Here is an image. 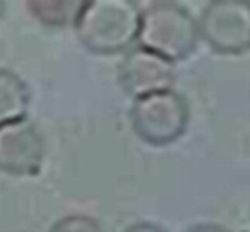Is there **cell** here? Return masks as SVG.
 I'll return each instance as SVG.
<instances>
[{
  "instance_id": "6da1fadb",
  "label": "cell",
  "mask_w": 250,
  "mask_h": 232,
  "mask_svg": "<svg viewBox=\"0 0 250 232\" xmlns=\"http://www.w3.org/2000/svg\"><path fill=\"white\" fill-rule=\"evenodd\" d=\"M141 7L134 0H83L75 35L95 55H123L136 46Z\"/></svg>"
},
{
  "instance_id": "7a4b0ae2",
  "label": "cell",
  "mask_w": 250,
  "mask_h": 232,
  "mask_svg": "<svg viewBox=\"0 0 250 232\" xmlns=\"http://www.w3.org/2000/svg\"><path fill=\"white\" fill-rule=\"evenodd\" d=\"M200 42L198 20L180 2L158 0L141 7V26L136 44L171 64L182 61L195 51Z\"/></svg>"
},
{
  "instance_id": "3957f363",
  "label": "cell",
  "mask_w": 250,
  "mask_h": 232,
  "mask_svg": "<svg viewBox=\"0 0 250 232\" xmlns=\"http://www.w3.org/2000/svg\"><path fill=\"white\" fill-rule=\"evenodd\" d=\"M189 103L173 88L134 99L129 108L132 132L149 147H167L180 140L189 127Z\"/></svg>"
},
{
  "instance_id": "277c9868",
  "label": "cell",
  "mask_w": 250,
  "mask_h": 232,
  "mask_svg": "<svg viewBox=\"0 0 250 232\" xmlns=\"http://www.w3.org/2000/svg\"><path fill=\"white\" fill-rule=\"evenodd\" d=\"M200 39L220 55L250 51V0H213L198 18Z\"/></svg>"
},
{
  "instance_id": "5b68a950",
  "label": "cell",
  "mask_w": 250,
  "mask_h": 232,
  "mask_svg": "<svg viewBox=\"0 0 250 232\" xmlns=\"http://www.w3.org/2000/svg\"><path fill=\"white\" fill-rule=\"evenodd\" d=\"M117 81L132 99L171 90L176 83V64L136 44L123 53L117 68Z\"/></svg>"
},
{
  "instance_id": "8992f818",
  "label": "cell",
  "mask_w": 250,
  "mask_h": 232,
  "mask_svg": "<svg viewBox=\"0 0 250 232\" xmlns=\"http://www.w3.org/2000/svg\"><path fill=\"white\" fill-rule=\"evenodd\" d=\"M44 155V136L33 120L20 118L0 127V171L18 177L38 175Z\"/></svg>"
},
{
  "instance_id": "52a82bcc",
  "label": "cell",
  "mask_w": 250,
  "mask_h": 232,
  "mask_svg": "<svg viewBox=\"0 0 250 232\" xmlns=\"http://www.w3.org/2000/svg\"><path fill=\"white\" fill-rule=\"evenodd\" d=\"M31 105V90L18 73L0 68V127L26 118Z\"/></svg>"
},
{
  "instance_id": "ba28073f",
  "label": "cell",
  "mask_w": 250,
  "mask_h": 232,
  "mask_svg": "<svg viewBox=\"0 0 250 232\" xmlns=\"http://www.w3.org/2000/svg\"><path fill=\"white\" fill-rule=\"evenodd\" d=\"M24 4L29 16L42 26L66 29V26H75L83 0H29Z\"/></svg>"
},
{
  "instance_id": "9c48e42d",
  "label": "cell",
  "mask_w": 250,
  "mask_h": 232,
  "mask_svg": "<svg viewBox=\"0 0 250 232\" xmlns=\"http://www.w3.org/2000/svg\"><path fill=\"white\" fill-rule=\"evenodd\" d=\"M48 232H104V226L90 215H64L51 226Z\"/></svg>"
},
{
  "instance_id": "30bf717a",
  "label": "cell",
  "mask_w": 250,
  "mask_h": 232,
  "mask_svg": "<svg viewBox=\"0 0 250 232\" xmlns=\"http://www.w3.org/2000/svg\"><path fill=\"white\" fill-rule=\"evenodd\" d=\"M125 232H167L163 226L154 224V221H136V224L127 226Z\"/></svg>"
},
{
  "instance_id": "8fae6325",
  "label": "cell",
  "mask_w": 250,
  "mask_h": 232,
  "mask_svg": "<svg viewBox=\"0 0 250 232\" xmlns=\"http://www.w3.org/2000/svg\"><path fill=\"white\" fill-rule=\"evenodd\" d=\"M185 232H233V230L224 228V226H220V224H195V226H191V228H187Z\"/></svg>"
},
{
  "instance_id": "7c38bea8",
  "label": "cell",
  "mask_w": 250,
  "mask_h": 232,
  "mask_svg": "<svg viewBox=\"0 0 250 232\" xmlns=\"http://www.w3.org/2000/svg\"><path fill=\"white\" fill-rule=\"evenodd\" d=\"M4 11H7V2L0 0V22H2V18H4Z\"/></svg>"
}]
</instances>
